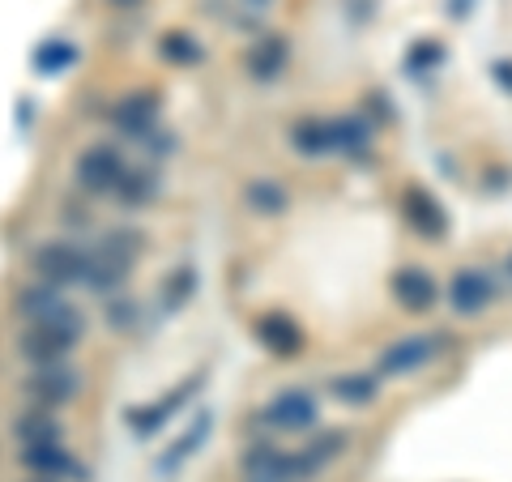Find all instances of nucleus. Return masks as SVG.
I'll return each instance as SVG.
<instances>
[{"instance_id":"30","label":"nucleus","mask_w":512,"mask_h":482,"mask_svg":"<svg viewBox=\"0 0 512 482\" xmlns=\"http://www.w3.org/2000/svg\"><path fill=\"white\" fill-rule=\"evenodd\" d=\"M137 320H141V308H137L133 299H124V295H120V299H116V295L107 299V325L116 329V333H128V329L137 325Z\"/></svg>"},{"instance_id":"31","label":"nucleus","mask_w":512,"mask_h":482,"mask_svg":"<svg viewBox=\"0 0 512 482\" xmlns=\"http://www.w3.org/2000/svg\"><path fill=\"white\" fill-rule=\"evenodd\" d=\"M491 73H495V82H500V86L512 94V60H495V64H491Z\"/></svg>"},{"instance_id":"20","label":"nucleus","mask_w":512,"mask_h":482,"mask_svg":"<svg viewBox=\"0 0 512 482\" xmlns=\"http://www.w3.org/2000/svg\"><path fill=\"white\" fill-rule=\"evenodd\" d=\"M77 60H82L77 43H73V39H64V35H52V39H43L35 52H30V69H35L39 77H64Z\"/></svg>"},{"instance_id":"8","label":"nucleus","mask_w":512,"mask_h":482,"mask_svg":"<svg viewBox=\"0 0 512 482\" xmlns=\"http://www.w3.org/2000/svg\"><path fill=\"white\" fill-rule=\"evenodd\" d=\"M205 389V372H197V376H188L184 384H175L171 393H163L158 401H146V406H133L124 414V423H128V431H133L137 440H150L154 431H163L175 414L180 410H188V401L197 397Z\"/></svg>"},{"instance_id":"26","label":"nucleus","mask_w":512,"mask_h":482,"mask_svg":"<svg viewBox=\"0 0 512 482\" xmlns=\"http://www.w3.org/2000/svg\"><path fill=\"white\" fill-rule=\"evenodd\" d=\"M329 393L342 401V406H372L380 397V376L376 372H342L329 380Z\"/></svg>"},{"instance_id":"6","label":"nucleus","mask_w":512,"mask_h":482,"mask_svg":"<svg viewBox=\"0 0 512 482\" xmlns=\"http://www.w3.org/2000/svg\"><path fill=\"white\" fill-rule=\"evenodd\" d=\"M124 167H128V158L116 141H94V146H86L73 158V184L90 192V197H111Z\"/></svg>"},{"instance_id":"35","label":"nucleus","mask_w":512,"mask_h":482,"mask_svg":"<svg viewBox=\"0 0 512 482\" xmlns=\"http://www.w3.org/2000/svg\"><path fill=\"white\" fill-rule=\"evenodd\" d=\"M508 278H512V252H508Z\"/></svg>"},{"instance_id":"4","label":"nucleus","mask_w":512,"mask_h":482,"mask_svg":"<svg viewBox=\"0 0 512 482\" xmlns=\"http://www.w3.org/2000/svg\"><path fill=\"white\" fill-rule=\"evenodd\" d=\"M9 312L18 325H69V320H86V312L69 299V291L26 278L9 299Z\"/></svg>"},{"instance_id":"10","label":"nucleus","mask_w":512,"mask_h":482,"mask_svg":"<svg viewBox=\"0 0 512 482\" xmlns=\"http://www.w3.org/2000/svg\"><path fill=\"white\" fill-rule=\"evenodd\" d=\"M397 205H402V218L410 222L414 235H423L427 244H440V239H448V210L440 205V197L423 184H406L402 197H397Z\"/></svg>"},{"instance_id":"13","label":"nucleus","mask_w":512,"mask_h":482,"mask_svg":"<svg viewBox=\"0 0 512 482\" xmlns=\"http://www.w3.org/2000/svg\"><path fill=\"white\" fill-rule=\"evenodd\" d=\"M440 342H444V337H427V333L402 337V342H393L389 350H380V359H376V376H380V380H397V376L419 372V367H427L431 359H436Z\"/></svg>"},{"instance_id":"16","label":"nucleus","mask_w":512,"mask_h":482,"mask_svg":"<svg viewBox=\"0 0 512 482\" xmlns=\"http://www.w3.org/2000/svg\"><path fill=\"white\" fill-rule=\"evenodd\" d=\"M158 192H163V171H158V163H141V167L128 163L124 175H120V184H116V192H111V201H116L120 210L133 214V210H146V205H154Z\"/></svg>"},{"instance_id":"5","label":"nucleus","mask_w":512,"mask_h":482,"mask_svg":"<svg viewBox=\"0 0 512 482\" xmlns=\"http://www.w3.org/2000/svg\"><path fill=\"white\" fill-rule=\"evenodd\" d=\"M239 470H244L248 482H312L320 474L303 448L286 453V448H274L265 440H256L239 453Z\"/></svg>"},{"instance_id":"33","label":"nucleus","mask_w":512,"mask_h":482,"mask_svg":"<svg viewBox=\"0 0 512 482\" xmlns=\"http://www.w3.org/2000/svg\"><path fill=\"white\" fill-rule=\"evenodd\" d=\"M244 5H248V9H269L274 0H244Z\"/></svg>"},{"instance_id":"32","label":"nucleus","mask_w":512,"mask_h":482,"mask_svg":"<svg viewBox=\"0 0 512 482\" xmlns=\"http://www.w3.org/2000/svg\"><path fill=\"white\" fill-rule=\"evenodd\" d=\"M107 5H111V9H137L141 0H107Z\"/></svg>"},{"instance_id":"9","label":"nucleus","mask_w":512,"mask_h":482,"mask_svg":"<svg viewBox=\"0 0 512 482\" xmlns=\"http://www.w3.org/2000/svg\"><path fill=\"white\" fill-rule=\"evenodd\" d=\"M158 116H163V99H158V90H133V94H124V99L111 103V111H107L116 137H124V141L150 137L158 128Z\"/></svg>"},{"instance_id":"17","label":"nucleus","mask_w":512,"mask_h":482,"mask_svg":"<svg viewBox=\"0 0 512 482\" xmlns=\"http://www.w3.org/2000/svg\"><path fill=\"white\" fill-rule=\"evenodd\" d=\"M495 299V278L487 269H457L453 286H448V303L457 316H483Z\"/></svg>"},{"instance_id":"19","label":"nucleus","mask_w":512,"mask_h":482,"mask_svg":"<svg viewBox=\"0 0 512 482\" xmlns=\"http://www.w3.org/2000/svg\"><path fill=\"white\" fill-rule=\"evenodd\" d=\"M210 431H214V414H210V410H197V414H192V423H188L184 436L175 440V444L167 448V453H158V461H154V474H158V478H171V474L180 470L184 461H192V457L201 453V444L210 440Z\"/></svg>"},{"instance_id":"34","label":"nucleus","mask_w":512,"mask_h":482,"mask_svg":"<svg viewBox=\"0 0 512 482\" xmlns=\"http://www.w3.org/2000/svg\"><path fill=\"white\" fill-rule=\"evenodd\" d=\"M18 482H52V478H30V474H22Z\"/></svg>"},{"instance_id":"28","label":"nucleus","mask_w":512,"mask_h":482,"mask_svg":"<svg viewBox=\"0 0 512 482\" xmlns=\"http://www.w3.org/2000/svg\"><path fill=\"white\" fill-rule=\"evenodd\" d=\"M444 60H448V47L440 39H419V43H410V52H406V73L410 77L436 73Z\"/></svg>"},{"instance_id":"7","label":"nucleus","mask_w":512,"mask_h":482,"mask_svg":"<svg viewBox=\"0 0 512 482\" xmlns=\"http://www.w3.org/2000/svg\"><path fill=\"white\" fill-rule=\"evenodd\" d=\"M13 461L18 470L30 478H52V482H90L86 461L73 453L69 440L60 444H26V448H13Z\"/></svg>"},{"instance_id":"15","label":"nucleus","mask_w":512,"mask_h":482,"mask_svg":"<svg viewBox=\"0 0 512 482\" xmlns=\"http://www.w3.org/2000/svg\"><path fill=\"white\" fill-rule=\"evenodd\" d=\"M9 440H13V448H26V444H60V440H69V427H64L60 410L22 406L9 419Z\"/></svg>"},{"instance_id":"24","label":"nucleus","mask_w":512,"mask_h":482,"mask_svg":"<svg viewBox=\"0 0 512 482\" xmlns=\"http://www.w3.org/2000/svg\"><path fill=\"white\" fill-rule=\"evenodd\" d=\"M291 150L303 158H325L333 154V128L325 116H299L291 124Z\"/></svg>"},{"instance_id":"29","label":"nucleus","mask_w":512,"mask_h":482,"mask_svg":"<svg viewBox=\"0 0 512 482\" xmlns=\"http://www.w3.org/2000/svg\"><path fill=\"white\" fill-rule=\"evenodd\" d=\"M350 444V431H342V427H329V431H320V436L303 448L308 453V461L316 465V470H325V465L333 461V457H342V448Z\"/></svg>"},{"instance_id":"12","label":"nucleus","mask_w":512,"mask_h":482,"mask_svg":"<svg viewBox=\"0 0 512 482\" xmlns=\"http://www.w3.org/2000/svg\"><path fill=\"white\" fill-rule=\"evenodd\" d=\"M389 295L393 303L402 312L410 316H427L431 308H436V299H440V286H436V273L423 269V265H402L389 278Z\"/></svg>"},{"instance_id":"14","label":"nucleus","mask_w":512,"mask_h":482,"mask_svg":"<svg viewBox=\"0 0 512 482\" xmlns=\"http://www.w3.org/2000/svg\"><path fill=\"white\" fill-rule=\"evenodd\" d=\"M252 337L274 359H299L303 346H308V333H303L299 320L286 316V312H261V316L252 320Z\"/></svg>"},{"instance_id":"23","label":"nucleus","mask_w":512,"mask_h":482,"mask_svg":"<svg viewBox=\"0 0 512 482\" xmlns=\"http://www.w3.org/2000/svg\"><path fill=\"white\" fill-rule=\"evenodd\" d=\"M244 205L261 218H282L291 210V192H286V184L269 180V175H256V180L244 184Z\"/></svg>"},{"instance_id":"2","label":"nucleus","mask_w":512,"mask_h":482,"mask_svg":"<svg viewBox=\"0 0 512 482\" xmlns=\"http://www.w3.org/2000/svg\"><path fill=\"white\" fill-rule=\"evenodd\" d=\"M86 337V320H69V325H18L13 333V355L22 367H56L77 355Z\"/></svg>"},{"instance_id":"3","label":"nucleus","mask_w":512,"mask_h":482,"mask_svg":"<svg viewBox=\"0 0 512 482\" xmlns=\"http://www.w3.org/2000/svg\"><path fill=\"white\" fill-rule=\"evenodd\" d=\"M13 389H18L22 406L64 410V406H73V401L82 397L86 376L77 372V367H69V363H56V367H26Z\"/></svg>"},{"instance_id":"22","label":"nucleus","mask_w":512,"mask_h":482,"mask_svg":"<svg viewBox=\"0 0 512 482\" xmlns=\"http://www.w3.org/2000/svg\"><path fill=\"white\" fill-rule=\"evenodd\" d=\"M94 248H99L107 261H116L120 269L133 273L137 261H141V252H146V235H141L137 227H111V231L99 235V244Z\"/></svg>"},{"instance_id":"21","label":"nucleus","mask_w":512,"mask_h":482,"mask_svg":"<svg viewBox=\"0 0 512 482\" xmlns=\"http://www.w3.org/2000/svg\"><path fill=\"white\" fill-rule=\"evenodd\" d=\"M333 128V154H346V158H367L372 154V120L367 116H338L329 120Z\"/></svg>"},{"instance_id":"11","label":"nucleus","mask_w":512,"mask_h":482,"mask_svg":"<svg viewBox=\"0 0 512 482\" xmlns=\"http://www.w3.org/2000/svg\"><path fill=\"white\" fill-rule=\"evenodd\" d=\"M320 419V406L316 397L308 389H282L269 397V406L261 410V423L274 427V431H291V436H299V431H312Z\"/></svg>"},{"instance_id":"1","label":"nucleus","mask_w":512,"mask_h":482,"mask_svg":"<svg viewBox=\"0 0 512 482\" xmlns=\"http://www.w3.org/2000/svg\"><path fill=\"white\" fill-rule=\"evenodd\" d=\"M86 265H90V244L86 239L52 235V239H35V244L26 248V273L35 282L60 286V291L82 286L86 282Z\"/></svg>"},{"instance_id":"18","label":"nucleus","mask_w":512,"mask_h":482,"mask_svg":"<svg viewBox=\"0 0 512 482\" xmlns=\"http://www.w3.org/2000/svg\"><path fill=\"white\" fill-rule=\"evenodd\" d=\"M248 77L252 82H278V77L286 73V64H291V43H286V35H278V30H269V35H261L252 47H248Z\"/></svg>"},{"instance_id":"27","label":"nucleus","mask_w":512,"mask_h":482,"mask_svg":"<svg viewBox=\"0 0 512 482\" xmlns=\"http://www.w3.org/2000/svg\"><path fill=\"white\" fill-rule=\"evenodd\" d=\"M192 295H197V269H192V265L171 269L167 278H163V286H158V303H163V312H167V316H171V312H180Z\"/></svg>"},{"instance_id":"25","label":"nucleus","mask_w":512,"mask_h":482,"mask_svg":"<svg viewBox=\"0 0 512 482\" xmlns=\"http://www.w3.org/2000/svg\"><path fill=\"white\" fill-rule=\"evenodd\" d=\"M158 56H163V64H171V69H192V64L205 60V47L192 30H163V35H158Z\"/></svg>"}]
</instances>
